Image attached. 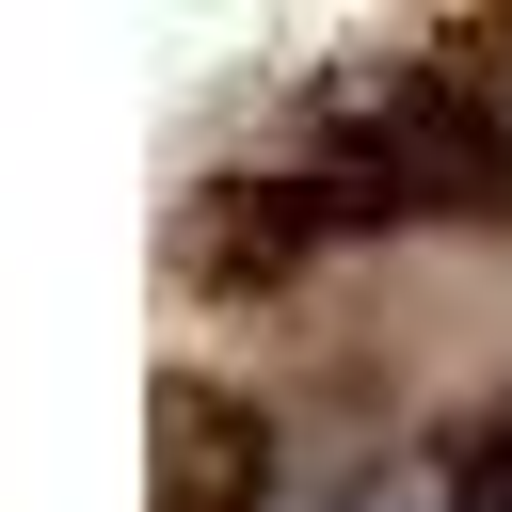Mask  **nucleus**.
Returning <instances> with one entry per match:
<instances>
[{
    "label": "nucleus",
    "mask_w": 512,
    "mask_h": 512,
    "mask_svg": "<svg viewBox=\"0 0 512 512\" xmlns=\"http://www.w3.org/2000/svg\"><path fill=\"white\" fill-rule=\"evenodd\" d=\"M304 144L384 224L400 208H512V112L480 64H432V48H368V64L304 80Z\"/></svg>",
    "instance_id": "obj_1"
},
{
    "label": "nucleus",
    "mask_w": 512,
    "mask_h": 512,
    "mask_svg": "<svg viewBox=\"0 0 512 512\" xmlns=\"http://www.w3.org/2000/svg\"><path fill=\"white\" fill-rule=\"evenodd\" d=\"M336 224H384V208L336 192V176H208V192H176V288L256 304V288H288Z\"/></svg>",
    "instance_id": "obj_2"
},
{
    "label": "nucleus",
    "mask_w": 512,
    "mask_h": 512,
    "mask_svg": "<svg viewBox=\"0 0 512 512\" xmlns=\"http://www.w3.org/2000/svg\"><path fill=\"white\" fill-rule=\"evenodd\" d=\"M144 432H160V464H144V512H256V496H272V416H256L240 384H208V368H160Z\"/></svg>",
    "instance_id": "obj_3"
},
{
    "label": "nucleus",
    "mask_w": 512,
    "mask_h": 512,
    "mask_svg": "<svg viewBox=\"0 0 512 512\" xmlns=\"http://www.w3.org/2000/svg\"><path fill=\"white\" fill-rule=\"evenodd\" d=\"M448 512H512V416H496V432L448 464Z\"/></svg>",
    "instance_id": "obj_4"
}]
</instances>
